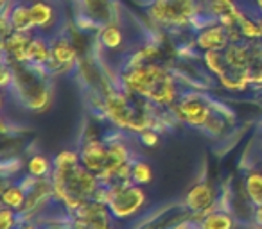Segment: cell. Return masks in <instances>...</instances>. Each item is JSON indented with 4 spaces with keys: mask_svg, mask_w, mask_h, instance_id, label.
Listing matches in <instances>:
<instances>
[{
    "mask_svg": "<svg viewBox=\"0 0 262 229\" xmlns=\"http://www.w3.org/2000/svg\"><path fill=\"white\" fill-rule=\"evenodd\" d=\"M124 86L158 106L178 102L176 100L174 79L167 70L158 65L133 66L124 77Z\"/></svg>",
    "mask_w": 262,
    "mask_h": 229,
    "instance_id": "obj_1",
    "label": "cell"
},
{
    "mask_svg": "<svg viewBox=\"0 0 262 229\" xmlns=\"http://www.w3.org/2000/svg\"><path fill=\"white\" fill-rule=\"evenodd\" d=\"M146 204V193L142 186L135 183H119V185H108V206L110 213L115 220H127L135 217Z\"/></svg>",
    "mask_w": 262,
    "mask_h": 229,
    "instance_id": "obj_2",
    "label": "cell"
},
{
    "mask_svg": "<svg viewBox=\"0 0 262 229\" xmlns=\"http://www.w3.org/2000/svg\"><path fill=\"white\" fill-rule=\"evenodd\" d=\"M174 113L176 118L192 125V128H205V124L212 117L210 106L198 95H189V97L180 98L174 106Z\"/></svg>",
    "mask_w": 262,
    "mask_h": 229,
    "instance_id": "obj_3",
    "label": "cell"
},
{
    "mask_svg": "<svg viewBox=\"0 0 262 229\" xmlns=\"http://www.w3.org/2000/svg\"><path fill=\"white\" fill-rule=\"evenodd\" d=\"M215 206V190L208 183H198L187 192L185 195V208L192 215L203 217Z\"/></svg>",
    "mask_w": 262,
    "mask_h": 229,
    "instance_id": "obj_4",
    "label": "cell"
},
{
    "mask_svg": "<svg viewBox=\"0 0 262 229\" xmlns=\"http://www.w3.org/2000/svg\"><path fill=\"white\" fill-rule=\"evenodd\" d=\"M79 160L84 168L101 175L106 170V165H108V147H106V142H101L99 138H88L79 152Z\"/></svg>",
    "mask_w": 262,
    "mask_h": 229,
    "instance_id": "obj_5",
    "label": "cell"
},
{
    "mask_svg": "<svg viewBox=\"0 0 262 229\" xmlns=\"http://www.w3.org/2000/svg\"><path fill=\"white\" fill-rule=\"evenodd\" d=\"M198 45L203 47L205 50H221V48L228 47V33L226 27L214 26L208 29L201 31V34L198 36Z\"/></svg>",
    "mask_w": 262,
    "mask_h": 229,
    "instance_id": "obj_6",
    "label": "cell"
},
{
    "mask_svg": "<svg viewBox=\"0 0 262 229\" xmlns=\"http://www.w3.org/2000/svg\"><path fill=\"white\" fill-rule=\"evenodd\" d=\"M237 220L232 213L223 210H212L198 220V229H235Z\"/></svg>",
    "mask_w": 262,
    "mask_h": 229,
    "instance_id": "obj_7",
    "label": "cell"
},
{
    "mask_svg": "<svg viewBox=\"0 0 262 229\" xmlns=\"http://www.w3.org/2000/svg\"><path fill=\"white\" fill-rule=\"evenodd\" d=\"M244 190L246 197L253 208L262 206V172L260 170H250L244 175Z\"/></svg>",
    "mask_w": 262,
    "mask_h": 229,
    "instance_id": "obj_8",
    "label": "cell"
},
{
    "mask_svg": "<svg viewBox=\"0 0 262 229\" xmlns=\"http://www.w3.org/2000/svg\"><path fill=\"white\" fill-rule=\"evenodd\" d=\"M2 202H4V206L11 208V210H20L27 202V192L20 185L4 186V190H2Z\"/></svg>",
    "mask_w": 262,
    "mask_h": 229,
    "instance_id": "obj_9",
    "label": "cell"
},
{
    "mask_svg": "<svg viewBox=\"0 0 262 229\" xmlns=\"http://www.w3.org/2000/svg\"><path fill=\"white\" fill-rule=\"evenodd\" d=\"M27 170H29L27 174L33 175V177L43 179L54 172V163L49 161L45 156H41V154H36V156H31L29 163H27Z\"/></svg>",
    "mask_w": 262,
    "mask_h": 229,
    "instance_id": "obj_10",
    "label": "cell"
},
{
    "mask_svg": "<svg viewBox=\"0 0 262 229\" xmlns=\"http://www.w3.org/2000/svg\"><path fill=\"white\" fill-rule=\"evenodd\" d=\"M74 61V48L67 41H56L51 47V65L65 66Z\"/></svg>",
    "mask_w": 262,
    "mask_h": 229,
    "instance_id": "obj_11",
    "label": "cell"
},
{
    "mask_svg": "<svg viewBox=\"0 0 262 229\" xmlns=\"http://www.w3.org/2000/svg\"><path fill=\"white\" fill-rule=\"evenodd\" d=\"M11 23H13V29H15L16 33H27L31 27H34V20H33V15H31V8L18 6V8L13 11Z\"/></svg>",
    "mask_w": 262,
    "mask_h": 229,
    "instance_id": "obj_12",
    "label": "cell"
},
{
    "mask_svg": "<svg viewBox=\"0 0 262 229\" xmlns=\"http://www.w3.org/2000/svg\"><path fill=\"white\" fill-rule=\"evenodd\" d=\"M151 179H153V170H151L149 165L144 160L133 161V165H131V183L142 186V185H147Z\"/></svg>",
    "mask_w": 262,
    "mask_h": 229,
    "instance_id": "obj_13",
    "label": "cell"
},
{
    "mask_svg": "<svg viewBox=\"0 0 262 229\" xmlns=\"http://www.w3.org/2000/svg\"><path fill=\"white\" fill-rule=\"evenodd\" d=\"M31 15H33L34 26L45 27L52 20V9L45 2H36V4L31 6Z\"/></svg>",
    "mask_w": 262,
    "mask_h": 229,
    "instance_id": "obj_14",
    "label": "cell"
},
{
    "mask_svg": "<svg viewBox=\"0 0 262 229\" xmlns=\"http://www.w3.org/2000/svg\"><path fill=\"white\" fill-rule=\"evenodd\" d=\"M101 41L104 47L108 48H117L120 43H122V34H120V31L117 29V27H106L104 31H102L101 34Z\"/></svg>",
    "mask_w": 262,
    "mask_h": 229,
    "instance_id": "obj_15",
    "label": "cell"
},
{
    "mask_svg": "<svg viewBox=\"0 0 262 229\" xmlns=\"http://www.w3.org/2000/svg\"><path fill=\"white\" fill-rule=\"evenodd\" d=\"M16 225V213L15 210L4 206L0 213V229H15Z\"/></svg>",
    "mask_w": 262,
    "mask_h": 229,
    "instance_id": "obj_16",
    "label": "cell"
},
{
    "mask_svg": "<svg viewBox=\"0 0 262 229\" xmlns=\"http://www.w3.org/2000/svg\"><path fill=\"white\" fill-rule=\"evenodd\" d=\"M158 135L155 133V129H147V131H144L142 135H140V142H142V145H147V147H155L158 145Z\"/></svg>",
    "mask_w": 262,
    "mask_h": 229,
    "instance_id": "obj_17",
    "label": "cell"
},
{
    "mask_svg": "<svg viewBox=\"0 0 262 229\" xmlns=\"http://www.w3.org/2000/svg\"><path fill=\"white\" fill-rule=\"evenodd\" d=\"M253 218H255V224L262 229V206H258L253 210Z\"/></svg>",
    "mask_w": 262,
    "mask_h": 229,
    "instance_id": "obj_18",
    "label": "cell"
},
{
    "mask_svg": "<svg viewBox=\"0 0 262 229\" xmlns=\"http://www.w3.org/2000/svg\"><path fill=\"white\" fill-rule=\"evenodd\" d=\"M257 2H258V8L262 9V0H257Z\"/></svg>",
    "mask_w": 262,
    "mask_h": 229,
    "instance_id": "obj_19",
    "label": "cell"
},
{
    "mask_svg": "<svg viewBox=\"0 0 262 229\" xmlns=\"http://www.w3.org/2000/svg\"><path fill=\"white\" fill-rule=\"evenodd\" d=\"M258 229H260V227H258Z\"/></svg>",
    "mask_w": 262,
    "mask_h": 229,
    "instance_id": "obj_20",
    "label": "cell"
}]
</instances>
